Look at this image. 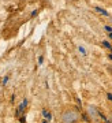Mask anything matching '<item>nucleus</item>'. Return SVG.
<instances>
[{
    "label": "nucleus",
    "instance_id": "obj_1",
    "mask_svg": "<svg viewBox=\"0 0 112 123\" xmlns=\"http://www.w3.org/2000/svg\"><path fill=\"white\" fill-rule=\"evenodd\" d=\"M81 114L75 107H67L60 114V123H79Z\"/></svg>",
    "mask_w": 112,
    "mask_h": 123
},
{
    "label": "nucleus",
    "instance_id": "obj_2",
    "mask_svg": "<svg viewBox=\"0 0 112 123\" xmlns=\"http://www.w3.org/2000/svg\"><path fill=\"white\" fill-rule=\"evenodd\" d=\"M109 120H111V123H112V114L109 115Z\"/></svg>",
    "mask_w": 112,
    "mask_h": 123
}]
</instances>
